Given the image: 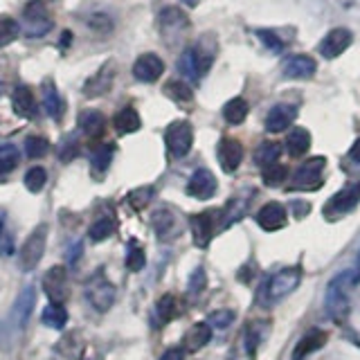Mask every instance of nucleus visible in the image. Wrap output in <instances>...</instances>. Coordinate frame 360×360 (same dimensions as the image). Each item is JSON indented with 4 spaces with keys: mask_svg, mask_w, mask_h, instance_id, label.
<instances>
[{
    "mask_svg": "<svg viewBox=\"0 0 360 360\" xmlns=\"http://www.w3.org/2000/svg\"><path fill=\"white\" fill-rule=\"evenodd\" d=\"M183 3H185L187 7H196V5L200 3V0H183Z\"/></svg>",
    "mask_w": 360,
    "mask_h": 360,
    "instance_id": "603ef678",
    "label": "nucleus"
},
{
    "mask_svg": "<svg viewBox=\"0 0 360 360\" xmlns=\"http://www.w3.org/2000/svg\"><path fill=\"white\" fill-rule=\"evenodd\" d=\"M112 124H115L117 133L127 135V133H135V131H140V127H142V120H140V115H138V110L131 108V106H127V108H122V110L117 112L115 120H112Z\"/></svg>",
    "mask_w": 360,
    "mask_h": 360,
    "instance_id": "393cba45",
    "label": "nucleus"
},
{
    "mask_svg": "<svg viewBox=\"0 0 360 360\" xmlns=\"http://www.w3.org/2000/svg\"><path fill=\"white\" fill-rule=\"evenodd\" d=\"M153 196V189L151 187H138V189H133L131 194L127 196V202L133 207V210H142L146 202L151 200Z\"/></svg>",
    "mask_w": 360,
    "mask_h": 360,
    "instance_id": "79ce46f5",
    "label": "nucleus"
},
{
    "mask_svg": "<svg viewBox=\"0 0 360 360\" xmlns=\"http://www.w3.org/2000/svg\"><path fill=\"white\" fill-rule=\"evenodd\" d=\"M202 288H205V270L198 268V270H194V275L189 279V292L191 295H198Z\"/></svg>",
    "mask_w": 360,
    "mask_h": 360,
    "instance_id": "de8ad7c7",
    "label": "nucleus"
},
{
    "mask_svg": "<svg viewBox=\"0 0 360 360\" xmlns=\"http://www.w3.org/2000/svg\"><path fill=\"white\" fill-rule=\"evenodd\" d=\"M349 158H352L354 162H360V138H358L356 144L352 146V151H349Z\"/></svg>",
    "mask_w": 360,
    "mask_h": 360,
    "instance_id": "3c124183",
    "label": "nucleus"
},
{
    "mask_svg": "<svg viewBox=\"0 0 360 360\" xmlns=\"http://www.w3.org/2000/svg\"><path fill=\"white\" fill-rule=\"evenodd\" d=\"M151 221H153V230L160 239H169L176 230V217L169 210H158Z\"/></svg>",
    "mask_w": 360,
    "mask_h": 360,
    "instance_id": "c85d7f7f",
    "label": "nucleus"
},
{
    "mask_svg": "<svg viewBox=\"0 0 360 360\" xmlns=\"http://www.w3.org/2000/svg\"><path fill=\"white\" fill-rule=\"evenodd\" d=\"M112 82H115V63L108 61L99 68V70L88 79V82L84 84V95L86 97H101V95H106Z\"/></svg>",
    "mask_w": 360,
    "mask_h": 360,
    "instance_id": "2eb2a0df",
    "label": "nucleus"
},
{
    "mask_svg": "<svg viewBox=\"0 0 360 360\" xmlns=\"http://www.w3.org/2000/svg\"><path fill=\"white\" fill-rule=\"evenodd\" d=\"M34 307H37V290H34V286L22 288L18 292L14 307H11V313H9V326H11V329H14V331L25 329L30 318H32Z\"/></svg>",
    "mask_w": 360,
    "mask_h": 360,
    "instance_id": "0eeeda50",
    "label": "nucleus"
},
{
    "mask_svg": "<svg viewBox=\"0 0 360 360\" xmlns=\"http://www.w3.org/2000/svg\"><path fill=\"white\" fill-rule=\"evenodd\" d=\"M165 93L172 97V99H176V101H189L191 99V88L185 84V82H169L167 86H165Z\"/></svg>",
    "mask_w": 360,
    "mask_h": 360,
    "instance_id": "a19ab883",
    "label": "nucleus"
},
{
    "mask_svg": "<svg viewBox=\"0 0 360 360\" xmlns=\"http://www.w3.org/2000/svg\"><path fill=\"white\" fill-rule=\"evenodd\" d=\"M217 52H219V43H217V37H214V34H202L194 48H191V54H194V61H196L200 77L212 68L214 59H217Z\"/></svg>",
    "mask_w": 360,
    "mask_h": 360,
    "instance_id": "ddd939ff",
    "label": "nucleus"
},
{
    "mask_svg": "<svg viewBox=\"0 0 360 360\" xmlns=\"http://www.w3.org/2000/svg\"><path fill=\"white\" fill-rule=\"evenodd\" d=\"M50 27H52V16L48 7H45V3L43 0H30V3L22 7V32H25L30 39H37V37H43Z\"/></svg>",
    "mask_w": 360,
    "mask_h": 360,
    "instance_id": "20e7f679",
    "label": "nucleus"
},
{
    "mask_svg": "<svg viewBox=\"0 0 360 360\" xmlns=\"http://www.w3.org/2000/svg\"><path fill=\"white\" fill-rule=\"evenodd\" d=\"M115 228H117V223H115V219H110V217H101V219H97L93 225H90V239L93 241H106L108 236L115 232Z\"/></svg>",
    "mask_w": 360,
    "mask_h": 360,
    "instance_id": "473e14b6",
    "label": "nucleus"
},
{
    "mask_svg": "<svg viewBox=\"0 0 360 360\" xmlns=\"http://www.w3.org/2000/svg\"><path fill=\"white\" fill-rule=\"evenodd\" d=\"M286 176H288V169H286L284 165H279V162H275V165H270V167L262 169L264 183L270 185V187H279V185L286 180Z\"/></svg>",
    "mask_w": 360,
    "mask_h": 360,
    "instance_id": "4c0bfd02",
    "label": "nucleus"
},
{
    "mask_svg": "<svg viewBox=\"0 0 360 360\" xmlns=\"http://www.w3.org/2000/svg\"><path fill=\"white\" fill-rule=\"evenodd\" d=\"M45 243H48V225H37V228L32 230V234L25 239V243H22L20 248V257H18V266L25 270V273H30V270H34L39 266L41 257L45 252Z\"/></svg>",
    "mask_w": 360,
    "mask_h": 360,
    "instance_id": "7ed1b4c3",
    "label": "nucleus"
},
{
    "mask_svg": "<svg viewBox=\"0 0 360 360\" xmlns=\"http://www.w3.org/2000/svg\"><path fill=\"white\" fill-rule=\"evenodd\" d=\"M110 162H112V146L110 144L99 146V149L95 151V155H93V174L97 178H101L108 172Z\"/></svg>",
    "mask_w": 360,
    "mask_h": 360,
    "instance_id": "72a5a7b5",
    "label": "nucleus"
},
{
    "mask_svg": "<svg viewBox=\"0 0 360 360\" xmlns=\"http://www.w3.org/2000/svg\"><path fill=\"white\" fill-rule=\"evenodd\" d=\"M155 313H158V320H160L162 324L172 322L178 315V302H176V297L174 295H162L160 300H158Z\"/></svg>",
    "mask_w": 360,
    "mask_h": 360,
    "instance_id": "f704fd0d",
    "label": "nucleus"
},
{
    "mask_svg": "<svg viewBox=\"0 0 360 360\" xmlns=\"http://www.w3.org/2000/svg\"><path fill=\"white\" fill-rule=\"evenodd\" d=\"M144 264H146V257H144V250H142V248H138V245L131 248L129 255H127V268L133 270V273H138V270L144 268Z\"/></svg>",
    "mask_w": 360,
    "mask_h": 360,
    "instance_id": "a18cd8bd",
    "label": "nucleus"
},
{
    "mask_svg": "<svg viewBox=\"0 0 360 360\" xmlns=\"http://www.w3.org/2000/svg\"><path fill=\"white\" fill-rule=\"evenodd\" d=\"M326 342V335L322 331H309L307 335L297 342L295 352H292V360H304L309 354L318 352V349Z\"/></svg>",
    "mask_w": 360,
    "mask_h": 360,
    "instance_id": "5701e85b",
    "label": "nucleus"
},
{
    "mask_svg": "<svg viewBox=\"0 0 360 360\" xmlns=\"http://www.w3.org/2000/svg\"><path fill=\"white\" fill-rule=\"evenodd\" d=\"M45 180H48V172H45L43 167H32L30 172L25 174V187L30 189V191H41L43 189V185H45Z\"/></svg>",
    "mask_w": 360,
    "mask_h": 360,
    "instance_id": "ea45409f",
    "label": "nucleus"
},
{
    "mask_svg": "<svg viewBox=\"0 0 360 360\" xmlns=\"http://www.w3.org/2000/svg\"><path fill=\"white\" fill-rule=\"evenodd\" d=\"M79 127L88 135H99L106 127V120L99 110H86L82 112V117H79Z\"/></svg>",
    "mask_w": 360,
    "mask_h": 360,
    "instance_id": "7c9ffc66",
    "label": "nucleus"
},
{
    "mask_svg": "<svg viewBox=\"0 0 360 360\" xmlns=\"http://www.w3.org/2000/svg\"><path fill=\"white\" fill-rule=\"evenodd\" d=\"M358 275H360V255H358Z\"/></svg>",
    "mask_w": 360,
    "mask_h": 360,
    "instance_id": "5fc2aeb1",
    "label": "nucleus"
},
{
    "mask_svg": "<svg viewBox=\"0 0 360 360\" xmlns=\"http://www.w3.org/2000/svg\"><path fill=\"white\" fill-rule=\"evenodd\" d=\"M352 43H354V34L352 32H349L347 27H335L322 39L320 54L324 56V59H335V56H340Z\"/></svg>",
    "mask_w": 360,
    "mask_h": 360,
    "instance_id": "4468645a",
    "label": "nucleus"
},
{
    "mask_svg": "<svg viewBox=\"0 0 360 360\" xmlns=\"http://www.w3.org/2000/svg\"><path fill=\"white\" fill-rule=\"evenodd\" d=\"M41 322L50 329H63L68 322V311L63 309V304H48L41 313Z\"/></svg>",
    "mask_w": 360,
    "mask_h": 360,
    "instance_id": "cd10ccee",
    "label": "nucleus"
},
{
    "mask_svg": "<svg viewBox=\"0 0 360 360\" xmlns=\"http://www.w3.org/2000/svg\"><path fill=\"white\" fill-rule=\"evenodd\" d=\"M214 217L217 214L214 212H202V214H196V217H191V234H194V241L198 248H205L212 239L214 234Z\"/></svg>",
    "mask_w": 360,
    "mask_h": 360,
    "instance_id": "aec40b11",
    "label": "nucleus"
},
{
    "mask_svg": "<svg viewBox=\"0 0 360 360\" xmlns=\"http://www.w3.org/2000/svg\"><path fill=\"white\" fill-rule=\"evenodd\" d=\"M315 61L307 54H297V56H290L284 65V77L286 79H311L315 75Z\"/></svg>",
    "mask_w": 360,
    "mask_h": 360,
    "instance_id": "4be33fe9",
    "label": "nucleus"
},
{
    "mask_svg": "<svg viewBox=\"0 0 360 360\" xmlns=\"http://www.w3.org/2000/svg\"><path fill=\"white\" fill-rule=\"evenodd\" d=\"M295 106H290V104H277L270 108L268 112V117H266V129L270 133H281V131H286L292 120H295Z\"/></svg>",
    "mask_w": 360,
    "mask_h": 360,
    "instance_id": "6ab92c4d",
    "label": "nucleus"
},
{
    "mask_svg": "<svg viewBox=\"0 0 360 360\" xmlns=\"http://www.w3.org/2000/svg\"><path fill=\"white\" fill-rule=\"evenodd\" d=\"M158 27H160V34L165 41H178L187 32L189 20L183 9L167 7L160 11V16H158Z\"/></svg>",
    "mask_w": 360,
    "mask_h": 360,
    "instance_id": "6e6552de",
    "label": "nucleus"
},
{
    "mask_svg": "<svg viewBox=\"0 0 360 360\" xmlns=\"http://www.w3.org/2000/svg\"><path fill=\"white\" fill-rule=\"evenodd\" d=\"M180 72H183L185 77L189 79H198V68H196V61H194V54H191V50H185L183 56H180Z\"/></svg>",
    "mask_w": 360,
    "mask_h": 360,
    "instance_id": "c03bdc74",
    "label": "nucleus"
},
{
    "mask_svg": "<svg viewBox=\"0 0 360 360\" xmlns=\"http://www.w3.org/2000/svg\"><path fill=\"white\" fill-rule=\"evenodd\" d=\"M43 108L52 120H61V115H63V104H61L59 90L54 88L52 82H45V86H43Z\"/></svg>",
    "mask_w": 360,
    "mask_h": 360,
    "instance_id": "bb28decb",
    "label": "nucleus"
},
{
    "mask_svg": "<svg viewBox=\"0 0 360 360\" xmlns=\"http://www.w3.org/2000/svg\"><path fill=\"white\" fill-rule=\"evenodd\" d=\"M219 160L225 172H236V167L243 160V146L241 142H236L232 138H225L219 144Z\"/></svg>",
    "mask_w": 360,
    "mask_h": 360,
    "instance_id": "412c9836",
    "label": "nucleus"
},
{
    "mask_svg": "<svg viewBox=\"0 0 360 360\" xmlns=\"http://www.w3.org/2000/svg\"><path fill=\"white\" fill-rule=\"evenodd\" d=\"M162 72H165V63L160 56L153 52H146V54L138 56V61L133 63V77L144 84L158 82V79L162 77Z\"/></svg>",
    "mask_w": 360,
    "mask_h": 360,
    "instance_id": "f8f14e48",
    "label": "nucleus"
},
{
    "mask_svg": "<svg viewBox=\"0 0 360 360\" xmlns=\"http://www.w3.org/2000/svg\"><path fill=\"white\" fill-rule=\"evenodd\" d=\"M18 160H20V151L14 144L3 146V149H0V176L14 172V169L18 167Z\"/></svg>",
    "mask_w": 360,
    "mask_h": 360,
    "instance_id": "c9c22d12",
    "label": "nucleus"
},
{
    "mask_svg": "<svg viewBox=\"0 0 360 360\" xmlns=\"http://www.w3.org/2000/svg\"><path fill=\"white\" fill-rule=\"evenodd\" d=\"M185 354H183V349H167V352L160 356V360H183Z\"/></svg>",
    "mask_w": 360,
    "mask_h": 360,
    "instance_id": "8fccbe9b",
    "label": "nucleus"
},
{
    "mask_svg": "<svg viewBox=\"0 0 360 360\" xmlns=\"http://www.w3.org/2000/svg\"><path fill=\"white\" fill-rule=\"evenodd\" d=\"M259 342H262V329H259V324H250L245 329V335H243V349L250 358L257 356Z\"/></svg>",
    "mask_w": 360,
    "mask_h": 360,
    "instance_id": "58836bf2",
    "label": "nucleus"
},
{
    "mask_svg": "<svg viewBox=\"0 0 360 360\" xmlns=\"http://www.w3.org/2000/svg\"><path fill=\"white\" fill-rule=\"evenodd\" d=\"M0 236H3V221H0Z\"/></svg>",
    "mask_w": 360,
    "mask_h": 360,
    "instance_id": "864d4df0",
    "label": "nucleus"
},
{
    "mask_svg": "<svg viewBox=\"0 0 360 360\" xmlns=\"http://www.w3.org/2000/svg\"><path fill=\"white\" fill-rule=\"evenodd\" d=\"M18 34H20V25L14 18H9V16L0 18V48L14 43L18 39Z\"/></svg>",
    "mask_w": 360,
    "mask_h": 360,
    "instance_id": "e433bc0d",
    "label": "nucleus"
},
{
    "mask_svg": "<svg viewBox=\"0 0 360 360\" xmlns=\"http://www.w3.org/2000/svg\"><path fill=\"white\" fill-rule=\"evenodd\" d=\"M326 167L324 158H311L304 162L292 178V187L295 189H318L322 185V172Z\"/></svg>",
    "mask_w": 360,
    "mask_h": 360,
    "instance_id": "9d476101",
    "label": "nucleus"
},
{
    "mask_svg": "<svg viewBox=\"0 0 360 360\" xmlns=\"http://www.w3.org/2000/svg\"><path fill=\"white\" fill-rule=\"evenodd\" d=\"M212 340V326L207 322H198L189 329V333L185 335V347L191 349V352H198L207 342Z\"/></svg>",
    "mask_w": 360,
    "mask_h": 360,
    "instance_id": "a878e982",
    "label": "nucleus"
},
{
    "mask_svg": "<svg viewBox=\"0 0 360 360\" xmlns=\"http://www.w3.org/2000/svg\"><path fill=\"white\" fill-rule=\"evenodd\" d=\"M11 106H14V112L18 117H25V120H34L39 112V104H37V97H34L32 88L27 86H18L11 95Z\"/></svg>",
    "mask_w": 360,
    "mask_h": 360,
    "instance_id": "f3484780",
    "label": "nucleus"
},
{
    "mask_svg": "<svg viewBox=\"0 0 360 360\" xmlns=\"http://www.w3.org/2000/svg\"><path fill=\"white\" fill-rule=\"evenodd\" d=\"M259 39H262L266 45H270L273 50H281V48H284V41L277 39V34L270 32V30H259Z\"/></svg>",
    "mask_w": 360,
    "mask_h": 360,
    "instance_id": "09e8293b",
    "label": "nucleus"
},
{
    "mask_svg": "<svg viewBox=\"0 0 360 360\" xmlns=\"http://www.w3.org/2000/svg\"><path fill=\"white\" fill-rule=\"evenodd\" d=\"M234 322V313L232 311H214L212 315H210V326H217V329H225L228 324H232Z\"/></svg>",
    "mask_w": 360,
    "mask_h": 360,
    "instance_id": "49530a36",
    "label": "nucleus"
},
{
    "mask_svg": "<svg viewBox=\"0 0 360 360\" xmlns=\"http://www.w3.org/2000/svg\"><path fill=\"white\" fill-rule=\"evenodd\" d=\"M86 300L95 311L106 313L112 307V302H115V286H112L101 273H97L86 284Z\"/></svg>",
    "mask_w": 360,
    "mask_h": 360,
    "instance_id": "39448f33",
    "label": "nucleus"
},
{
    "mask_svg": "<svg viewBox=\"0 0 360 360\" xmlns=\"http://www.w3.org/2000/svg\"><path fill=\"white\" fill-rule=\"evenodd\" d=\"M358 200H360V183L347 185L345 189L338 191L335 196L329 198V202H326V207H324V217L326 219L342 217V214H347L349 210H354L358 205Z\"/></svg>",
    "mask_w": 360,
    "mask_h": 360,
    "instance_id": "1a4fd4ad",
    "label": "nucleus"
},
{
    "mask_svg": "<svg viewBox=\"0 0 360 360\" xmlns=\"http://www.w3.org/2000/svg\"><path fill=\"white\" fill-rule=\"evenodd\" d=\"M354 273L352 270H342L340 275H335L329 286H326V311H329V318L331 320H342L347 311H349V290H352V277Z\"/></svg>",
    "mask_w": 360,
    "mask_h": 360,
    "instance_id": "f257e3e1",
    "label": "nucleus"
},
{
    "mask_svg": "<svg viewBox=\"0 0 360 360\" xmlns=\"http://www.w3.org/2000/svg\"><path fill=\"white\" fill-rule=\"evenodd\" d=\"M257 223H259V228L275 232L286 225V210L281 207L279 202H268V205H264L257 212Z\"/></svg>",
    "mask_w": 360,
    "mask_h": 360,
    "instance_id": "a211bd4d",
    "label": "nucleus"
},
{
    "mask_svg": "<svg viewBox=\"0 0 360 360\" xmlns=\"http://www.w3.org/2000/svg\"><path fill=\"white\" fill-rule=\"evenodd\" d=\"M165 142H167V149L174 158H183L189 153L191 144H194V131H191V124L189 122H174L167 127L165 133Z\"/></svg>",
    "mask_w": 360,
    "mask_h": 360,
    "instance_id": "423d86ee",
    "label": "nucleus"
},
{
    "mask_svg": "<svg viewBox=\"0 0 360 360\" xmlns=\"http://www.w3.org/2000/svg\"><path fill=\"white\" fill-rule=\"evenodd\" d=\"M187 194L198 200H207L217 194V178H214L210 169H198V172H194V176L189 178Z\"/></svg>",
    "mask_w": 360,
    "mask_h": 360,
    "instance_id": "dca6fc26",
    "label": "nucleus"
},
{
    "mask_svg": "<svg viewBox=\"0 0 360 360\" xmlns=\"http://www.w3.org/2000/svg\"><path fill=\"white\" fill-rule=\"evenodd\" d=\"M302 281V273L300 268H284L279 273L270 275L266 279V284L262 286V297L259 302H266V304H273L281 297H286L288 292H292Z\"/></svg>",
    "mask_w": 360,
    "mask_h": 360,
    "instance_id": "f03ea898",
    "label": "nucleus"
},
{
    "mask_svg": "<svg viewBox=\"0 0 360 360\" xmlns=\"http://www.w3.org/2000/svg\"><path fill=\"white\" fill-rule=\"evenodd\" d=\"M279 153H281V146L277 142H264V144H259L257 146V151H255V162L266 169L270 165H275L279 160Z\"/></svg>",
    "mask_w": 360,
    "mask_h": 360,
    "instance_id": "c756f323",
    "label": "nucleus"
},
{
    "mask_svg": "<svg viewBox=\"0 0 360 360\" xmlns=\"http://www.w3.org/2000/svg\"><path fill=\"white\" fill-rule=\"evenodd\" d=\"M50 144L45 138H39V135H32V138L25 140V153L30 158H43L45 153H48Z\"/></svg>",
    "mask_w": 360,
    "mask_h": 360,
    "instance_id": "37998d69",
    "label": "nucleus"
},
{
    "mask_svg": "<svg viewBox=\"0 0 360 360\" xmlns=\"http://www.w3.org/2000/svg\"><path fill=\"white\" fill-rule=\"evenodd\" d=\"M223 117H225V122H230V124H241L248 117V101L241 99V97L230 99L228 104L223 106Z\"/></svg>",
    "mask_w": 360,
    "mask_h": 360,
    "instance_id": "2f4dec72",
    "label": "nucleus"
},
{
    "mask_svg": "<svg viewBox=\"0 0 360 360\" xmlns=\"http://www.w3.org/2000/svg\"><path fill=\"white\" fill-rule=\"evenodd\" d=\"M43 290L50 304H63L68 297V270L63 266H52L43 277Z\"/></svg>",
    "mask_w": 360,
    "mask_h": 360,
    "instance_id": "9b49d317",
    "label": "nucleus"
},
{
    "mask_svg": "<svg viewBox=\"0 0 360 360\" xmlns=\"http://www.w3.org/2000/svg\"><path fill=\"white\" fill-rule=\"evenodd\" d=\"M286 149H288V153L292 158H300V155L307 153L311 149V135H309V131L302 129V127L292 129L288 133V138H286Z\"/></svg>",
    "mask_w": 360,
    "mask_h": 360,
    "instance_id": "b1692460",
    "label": "nucleus"
}]
</instances>
